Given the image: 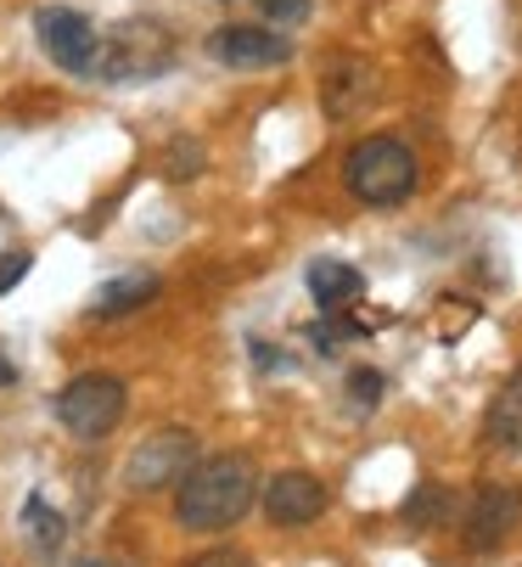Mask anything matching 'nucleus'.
I'll return each instance as SVG.
<instances>
[{
	"instance_id": "obj_1",
	"label": "nucleus",
	"mask_w": 522,
	"mask_h": 567,
	"mask_svg": "<svg viewBox=\"0 0 522 567\" xmlns=\"http://www.w3.org/2000/svg\"><path fill=\"white\" fill-rule=\"evenodd\" d=\"M253 495H258L253 461L214 455V461H197L181 477V489H174V517H181V528H192V534H219V528L247 517Z\"/></svg>"
},
{
	"instance_id": "obj_2",
	"label": "nucleus",
	"mask_w": 522,
	"mask_h": 567,
	"mask_svg": "<svg viewBox=\"0 0 522 567\" xmlns=\"http://www.w3.org/2000/svg\"><path fill=\"white\" fill-rule=\"evenodd\" d=\"M421 169H416V152L393 135H366L348 146L342 157V186L355 192L366 208H399L416 192Z\"/></svg>"
},
{
	"instance_id": "obj_3",
	"label": "nucleus",
	"mask_w": 522,
	"mask_h": 567,
	"mask_svg": "<svg viewBox=\"0 0 522 567\" xmlns=\"http://www.w3.org/2000/svg\"><path fill=\"white\" fill-rule=\"evenodd\" d=\"M174 34L168 23L157 18H124L113 34H102V62L96 73L108 79V85H152V79H163L174 68Z\"/></svg>"
},
{
	"instance_id": "obj_4",
	"label": "nucleus",
	"mask_w": 522,
	"mask_h": 567,
	"mask_svg": "<svg viewBox=\"0 0 522 567\" xmlns=\"http://www.w3.org/2000/svg\"><path fill=\"white\" fill-rule=\"evenodd\" d=\"M124 404H130V393H124L119 377L84 371V377H73V382L57 393V422H62L73 439L96 444V439H108V433L124 422Z\"/></svg>"
},
{
	"instance_id": "obj_5",
	"label": "nucleus",
	"mask_w": 522,
	"mask_h": 567,
	"mask_svg": "<svg viewBox=\"0 0 522 567\" xmlns=\"http://www.w3.org/2000/svg\"><path fill=\"white\" fill-rule=\"evenodd\" d=\"M34 34H40L45 56H51L62 73H73V79H91V73H96V62H102V34H96V23L84 18V12H73V7H45V12H34Z\"/></svg>"
},
{
	"instance_id": "obj_6",
	"label": "nucleus",
	"mask_w": 522,
	"mask_h": 567,
	"mask_svg": "<svg viewBox=\"0 0 522 567\" xmlns=\"http://www.w3.org/2000/svg\"><path fill=\"white\" fill-rule=\"evenodd\" d=\"M197 466V439L186 427H163L152 433L141 450H130L124 461V483L135 495H152V489H168V483H181L186 472Z\"/></svg>"
},
{
	"instance_id": "obj_7",
	"label": "nucleus",
	"mask_w": 522,
	"mask_h": 567,
	"mask_svg": "<svg viewBox=\"0 0 522 567\" xmlns=\"http://www.w3.org/2000/svg\"><path fill=\"white\" fill-rule=\"evenodd\" d=\"M208 56H219L225 68H282L293 62V40L270 34L265 23H225L208 34Z\"/></svg>"
},
{
	"instance_id": "obj_8",
	"label": "nucleus",
	"mask_w": 522,
	"mask_h": 567,
	"mask_svg": "<svg viewBox=\"0 0 522 567\" xmlns=\"http://www.w3.org/2000/svg\"><path fill=\"white\" fill-rule=\"evenodd\" d=\"M265 512L282 528H304V523H315L326 512V483L315 472H276L265 483Z\"/></svg>"
},
{
	"instance_id": "obj_9",
	"label": "nucleus",
	"mask_w": 522,
	"mask_h": 567,
	"mask_svg": "<svg viewBox=\"0 0 522 567\" xmlns=\"http://www.w3.org/2000/svg\"><path fill=\"white\" fill-rule=\"evenodd\" d=\"M516 523H522V495L505 489V483H489V489L472 501V512H467V545L472 550H494V545L511 539Z\"/></svg>"
},
{
	"instance_id": "obj_10",
	"label": "nucleus",
	"mask_w": 522,
	"mask_h": 567,
	"mask_svg": "<svg viewBox=\"0 0 522 567\" xmlns=\"http://www.w3.org/2000/svg\"><path fill=\"white\" fill-rule=\"evenodd\" d=\"M371 96H377V68L360 56H337L320 79V102L331 118H355L360 107H371Z\"/></svg>"
},
{
	"instance_id": "obj_11",
	"label": "nucleus",
	"mask_w": 522,
	"mask_h": 567,
	"mask_svg": "<svg viewBox=\"0 0 522 567\" xmlns=\"http://www.w3.org/2000/svg\"><path fill=\"white\" fill-rule=\"evenodd\" d=\"M157 292H163V281L152 276V270H130V276H113V281H102L96 292H91V309L96 320H119V315H135V309H146V303H157Z\"/></svg>"
},
{
	"instance_id": "obj_12",
	"label": "nucleus",
	"mask_w": 522,
	"mask_h": 567,
	"mask_svg": "<svg viewBox=\"0 0 522 567\" xmlns=\"http://www.w3.org/2000/svg\"><path fill=\"white\" fill-rule=\"evenodd\" d=\"M304 281H309V292L326 315H342V309H355L366 298V276L355 265H342V259H315L304 270Z\"/></svg>"
},
{
	"instance_id": "obj_13",
	"label": "nucleus",
	"mask_w": 522,
	"mask_h": 567,
	"mask_svg": "<svg viewBox=\"0 0 522 567\" xmlns=\"http://www.w3.org/2000/svg\"><path fill=\"white\" fill-rule=\"evenodd\" d=\"M483 444H489V450H522V365L505 377V388H500L494 404H489Z\"/></svg>"
},
{
	"instance_id": "obj_14",
	"label": "nucleus",
	"mask_w": 522,
	"mask_h": 567,
	"mask_svg": "<svg viewBox=\"0 0 522 567\" xmlns=\"http://www.w3.org/2000/svg\"><path fill=\"white\" fill-rule=\"evenodd\" d=\"M450 517V489L444 483H421V489L405 501V523L410 528H439Z\"/></svg>"
},
{
	"instance_id": "obj_15",
	"label": "nucleus",
	"mask_w": 522,
	"mask_h": 567,
	"mask_svg": "<svg viewBox=\"0 0 522 567\" xmlns=\"http://www.w3.org/2000/svg\"><path fill=\"white\" fill-rule=\"evenodd\" d=\"M23 528H29V545H34V550H45V556H51V550L62 545V534H68V528H62V517H57L40 495H29V506H23Z\"/></svg>"
},
{
	"instance_id": "obj_16",
	"label": "nucleus",
	"mask_w": 522,
	"mask_h": 567,
	"mask_svg": "<svg viewBox=\"0 0 522 567\" xmlns=\"http://www.w3.org/2000/svg\"><path fill=\"white\" fill-rule=\"evenodd\" d=\"M197 169H203V146H197L192 135H181V141L163 146V181H192Z\"/></svg>"
},
{
	"instance_id": "obj_17",
	"label": "nucleus",
	"mask_w": 522,
	"mask_h": 567,
	"mask_svg": "<svg viewBox=\"0 0 522 567\" xmlns=\"http://www.w3.org/2000/svg\"><path fill=\"white\" fill-rule=\"evenodd\" d=\"M382 388H388V382H382V371H371V365H360L355 377H348V399H355L360 411H371V404L382 399Z\"/></svg>"
},
{
	"instance_id": "obj_18",
	"label": "nucleus",
	"mask_w": 522,
	"mask_h": 567,
	"mask_svg": "<svg viewBox=\"0 0 522 567\" xmlns=\"http://www.w3.org/2000/svg\"><path fill=\"white\" fill-rule=\"evenodd\" d=\"M348 338H360L355 320H320V327L309 332V343H315L320 354H337V343H348Z\"/></svg>"
},
{
	"instance_id": "obj_19",
	"label": "nucleus",
	"mask_w": 522,
	"mask_h": 567,
	"mask_svg": "<svg viewBox=\"0 0 522 567\" xmlns=\"http://www.w3.org/2000/svg\"><path fill=\"white\" fill-rule=\"evenodd\" d=\"M253 7L265 23H298V18H309L315 0H253Z\"/></svg>"
},
{
	"instance_id": "obj_20",
	"label": "nucleus",
	"mask_w": 522,
	"mask_h": 567,
	"mask_svg": "<svg viewBox=\"0 0 522 567\" xmlns=\"http://www.w3.org/2000/svg\"><path fill=\"white\" fill-rule=\"evenodd\" d=\"M29 276V254H0V298Z\"/></svg>"
},
{
	"instance_id": "obj_21",
	"label": "nucleus",
	"mask_w": 522,
	"mask_h": 567,
	"mask_svg": "<svg viewBox=\"0 0 522 567\" xmlns=\"http://www.w3.org/2000/svg\"><path fill=\"white\" fill-rule=\"evenodd\" d=\"M186 567H247V556H242V550H231V545H219V550H203V556H192Z\"/></svg>"
},
{
	"instance_id": "obj_22",
	"label": "nucleus",
	"mask_w": 522,
	"mask_h": 567,
	"mask_svg": "<svg viewBox=\"0 0 522 567\" xmlns=\"http://www.w3.org/2000/svg\"><path fill=\"white\" fill-rule=\"evenodd\" d=\"M7 382H18V365H12L7 354H0V388H7Z\"/></svg>"
}]
</instances>
